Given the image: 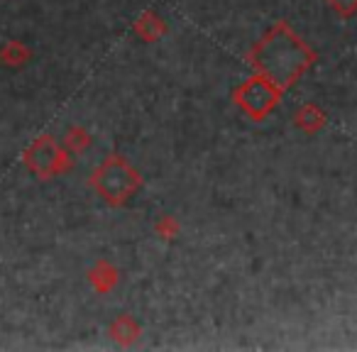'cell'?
I'll list each match as a JSON object with an SVG mask.
<instances>
[{"label":"cell","mask_w":357,"mask_h":352,"mask_svg":"<svg viewBox=\"0 0 357 352\" xmlns=\"http://www.w3.org/2000/svg\"><path fill=\"white\" fill-rule=\"evenodd\" d=\"M248 59L257 74L287 91L311 69L316 61V52L291 30L289 22L279 20L252 47Z\"/></svg>","instance_id":"obj_1"},{"label":"cell","mask_w":357,"mask_h":352,"mask_svg":"<svg viewBox=\"0 0 357 352\" xmlns=\"http://www.w3.org/2000/svg\"><path fill=\"white\" fill-rule=\"evenodd\" d=\"M93 189L103 196L108 204L118 206L125 204L135 191L139 189L142 179H139L137 169L123 157H108L91 176Z\"/></svg>","instance_id":"obj_2"},{"label":"cell","mask_w":357,"mask_h":352,"mask_svg":"<svg viewBox=\"0 0 357 352\" xmlns=\"http://www.w3.org/2000/svg\"><path fill=\"white\" fill-rule=\"evenodd\" d=\"M279 98H282V89L264 79L262 74L248 79L243 86L235 91V103L243 108V113L252 120H264L274 108H277Z\"/></svg>","instance_id":"obj_3"},{"label":"cell","mask_w":357,"mask_h":352,"mask_svg":"<svg viewBox=\"0 0 357 352\" xmlns=\"http://www.w3.org/2000/svg\"><path fill=\"white\" fill-rule=\"evenodd\" d=\"M25 164L40 179H52V176H59L61 171L69 169V159H66L64 147L54 137H50V135H42V137H37L27 147Z\"/></svg>","instance_id":"obj_4"},{"label":"cell","mask_w":357,"mask_h":352,"mask_svg":"<svg viewBox=\"0 0 357 352\" xmlns=\"http://www.w3.org/2000/svg\"><path fill=\"white\" fill-rule=\"evenodd\" d=\"M135 30H137L139 37H144L147 42H152L164 32V22H162V17H157L154 13H144V15L137 20V25H135Z\"/></svg>","instance_id":"obj_5"},{"label":"cell","mask_w":357,"mask_h":352,"mask_svg":"<svg viewBox=\"0 0 357 352\" xmlns=\"http://www.w3.org/2000/svg\"><path fill=\"white\" fill-rule=\"evenodd\" d=\"M296 125H301V128H306V130L321 128V125H323L321 110H318L316 105H306V108H303L301 113L296 115Z\"/></svg>","instance_id":"obj_6"},{"label":"cell","mask_w":357,"mask_h":352,"mask_svg":"<svg viewBox=\"0 0 357 352\" xmlns=\"http://www.w3.org/2000/svg\"><path fill=\"white\" fill-rule=\"evenodd\" d=\"M3 59H6L8 64H22V61L27 59V49L22 45H17V42H10L8 49L3 52Z\"/></svg>","instance_id":"obj_7"},{"label":"cell","mask_w":357,"mask_h":352,"mask_svg":"<svg viewBox=\"0 0 357 352\" xmlns=\"http://www.w3.org/2000/svg\"><path fill=\"white\" fill-rule=\"evenodd\" d=\"M328 3L340 17H352L357 13V0H328Z\"/></svg>","instance_id":"obj_8"}]
</instances>
